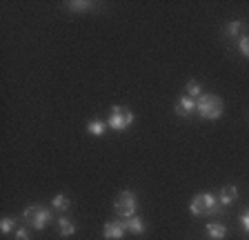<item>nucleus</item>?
Segmentation results:
<instances>
[{
  "mask_svg": "<svg viewBox=\"0 0 249 240\" xmlns=\"http://www.w3.org/2000/svg\"><path fill=\"white\" fill-rule=\"evenodd\" d=\"M189 211L194 216H220L223 214V205L213 193H198L189 200Z\"/></svg>",
  "mask_w": 249,
  "mask_h": 240,
  "instance_id": "nucleus-1",
  "label": "nucleus"
},
{
  "mask_svg": "<svg viewBox=\"0 0 249 240\" xmlns=\"http://www.w3.org/2000/svg\"><path fill=\"white\" fill-rule=\"evenodd\" d=\"M196 111L202 120H218L223 116V100L213 94H202L196 100Z\"/></svg>",
  "mask_w": 249,
  "mask_h": 240,
  "instance_id": "nucleus-2",
  "label": "nucleus"
},
{
  "mask_svg": "<svg viewBox=\"0 0 249 240\" xmlns=\"http://www.w3.org/2000/svg\"><path fill=\"white\" fill-rule=\"evenodd\" d=\"M22 220L29 223L34 229H45L49 223H53V211L45 207H38V205H29L22 211Z\"/></svg>",
  "mask_w": 249,
  "mask_h": 240,
  "instance_id": "nucleus-3",
  "label": "nucleus"
},
{
  "mask_svg": "<svg viewBox=\"0 0 249 240\" xmlns=\"http://www.w3.org/2000/svg\"><path fill=\"white\" fill-rule=\"evenodd\" d=\"M136 209H138V200H136V193L129 191V189H124V191L118 193V198L114 203V211L120 216V218H131L136 216Z\"/></svg>",
  "mask_w": 249,
  "mask_h": 240,
  "instance_id": "nucleus-4",
  "label": "nucleus"
},
{
  "mask_svg": "<svg viewBox=\"0 0 249 240\" xmlns=\"http://www.w3.org/2000/svg\"><path fill=\"white\" fill-rule=\"evenodd\" d=\"M131 122H134V114H131L127 107H120V104L111 107V114H109V118H107L109 129L124 131L127 127H131Z\"/></svg>",
  "mask_w": 249,
  "mask_h": 240,
  "instance_id": "nucleus-5",
  "label": "nucleus"
},
{
  "mask_svg": "<svg viewBox=\"0 0 249 240\" xmlns=\"http://www.w3.org/2000/svg\"><path fill=\"white\" fill-rule=\"evenodd\" d=\"M124 224H123V220H109V223H105L103 224V238L105 240H123L124 238Z\"/></svg>",
  "mask_w": 249,
  "mask_h": 240,
  "instance_id": "nucleus-6",
  "label": "nucleus"
},
{
  "mask_svg": "<svg viewBox=\"0 0 249 240\" xmlns=\"http://www.w3.org/2000/svg\"><path fill=\"white\" fill-rule=\"evenodd\" d=\"M196 111V98H189V96H180L176 103V114L182 118H189V116Z\"/></svg>",
  "mask_w": 249,
  "mask_h": 240,
  "instance_id": "nucleus-7",
  "label": "nucleus"
},
{
  "mask_svg": "<svg viewBox=\"0 0 249 240\" xmlns=\"http://www.w3.org/2000/svg\"><path fill=\"white\" fill-rule=\"evenodd\" d=\"M123 224H124V229L131 231V234H136V236H142V234L147 231V223H145L142 218H138V216L124 218V220H123Z\"/></svg>",
  "mask_w": 249,
  "mask_h": 240,
  "instance_id": "nucleus-8",
  "label": "nucleus"
},
{
  "mask_svg": "<svg viewBox=\"0 0 249 240\" xmlns=\"http://www.w3.org/2000/svg\"><path fill=\"white\" fill-rule=\"evenodd\" d=\"M218 200H220V205H231L238 200V189L233 187V185H225L220 191H218Z\"/></svg>",
  "mask_w": 249,
  "mask_h": 240,
  "instance_id": "nucleus-9",
  "label": "nucleus"
},
{
  "mask_svg": "<svg viewBox=\"0 0 249 240\" xmlns=\"http://www.w3.org/2000/svg\"><path fill=\"white\" fill-rule=\"evenodd\" d=\"M245 29H247V27H245L243 20H231V22H227V25H225L223 36L225 38H240Z\"/></svg>",
  "mask_w": 249,
  "mask_h": 240,
  "instance_id": "nucleus-10",
  "label": "nucleus"
},
{
  "mask_svg": "<svg viewBox=\"0 0 249 240\" xmlns=\"http://www.w3.org/2000/svg\"><path fill=\"white\" fill-rule=\"evenodd\" d=\"M205 231H207V236L212 240H225V236H227V227L223 223H207Z\"/></svg>",
  "mask_w": 249,
  "mask_h": 240,
  "instance_id": "nucleus-11",
  "label": "nucleus"
},
{
  "mask_svg": "<svg viewBox=\"0 0 249 240\" xmlns=\"http://www.w3.org/2000/svg\"><path fill=\"white\" fill-rule=\"evenodd\" d=\"M56 223H58V231H60L62 238H67V236H73V234L78 231V224L73 223V220H69L67 216H62V218H58Z\"/></svg>",
  "mask_w": 249,
  "mask_h": 240,
  "instance_id": "nucleus-12",
  "label": "nucleus"
},
{
  "mask_svg": "<svg viewBox=\"0 0 249 240\" xmlns=\"http://www.w3.org/2000/svg\"><path fill=\"white\" fill-rule=\"evenodd\" d=\"M107 122L105 120H89L87 122V131L91 136H105V131H107Z\"/></svg>",
  "mask_w": 249,
  "mask_h": 240,
  "instance_id": "nucleus-13",
  "label": "nucleus"
},
{
  "mask_svg": "<svg viewBox=\"0 0 249 240\" xmlns=\"http://www.w3.org/2000/svg\"><path fill=\"white\" fill-rule=\"evenodd\" d=\"M52 207L56 209V211H67V209L71 207V200H69L65 193H58V196L52 198Z\"/></svg>",
  "mask_w": 249,
  "mask_h": 240,
  "instance_id": "nucleus-14",
  "label": "nucleus"
},
{
  "mask_svg": "<svg viewBox=\"0 0 249 240\" xmlns=\"http://www.w3.org/2000/svg\"><path fill=\"white\" fill-rule=\"evenodd\" d=\"M67 7H69V11H87V9H91L93 7V2H89V0H73V2H67Z\"/></svg>",
  "mask_w": 249,
  "mask_h": 240,
  "instance_id": "nucleus-15",
  "label": "nucleus"
},
{
  "mask_svg": "<svg viewBox=\"0 0 249 240\" xmlns=\"http://www.w3.org/2000/svg\"><path fill=\"white\" fill-rule=\"evenodd\" d=\"M187 96H189V98H200L202 96V87H200V83H196V80H189V83H187Z\"/></svg>",
  "mask_w": 249,
  "mask_h": 240,
  "instance_id": "nucleus-16",
  "label": "nucleus"
},
{
  "mask_svg": "<svg viewBox=\"0 0 249 240\" xmlns=\"http://www.w3.org/2000/svg\"><path fill=\"white\" fill-rule=\"evenodd\" d=\"M236 47H238V51L243 53L245 58H249V34H243V36L238 38V45H236Z\"/></svg>",
  "mask_w": 249,
  "mask_h": 240,
  "instance_id": "nucleus-17",
  "label": "nucleus"
},
{
  "mask_svg": "<svg viewBox=\"0 0 249 240\" xmlns=\"http://www.w3.org/2000/svg\"><path fill=\"white\" fill-rule=\"evenodd\" d=\"M14 227H16V218H2L0 220V231H2V234L14 231Z\"/></svg>",
  "mask_w": 249,
  "mask_h": 240,
  "instance_id": "nucleus-18",
  "label": "nucleus"
},
{
  "mask_svg": "<svg viewBox=\"0 0 249 240\" xmlns=\"http://www.w3.org/2000/svg\"><path fill=\"white\" fill-rule=\"evenodd\" d=\"M16 240H31L29 231H27L25 227H20V229H16Z\"/></svg>",
  "mask_w": 249,
  "mask_h": 240,
  "instance_id": "nucleus-19",
  "label": "nucleus"
},
{
  "mask_svg": "<svg viewBox=\"0 0 249 240\" xmlns=\"http://www.w3.org/2000/svg\"><path fill=\"white\" fill-rule=\"evenodd\" d=\"M240 224H243V229L249 234V209H247V211H245L243 216H240Z\"/></svg>",
  "mask_w": 249,
  "mask_h": 240,
  "instance_id": "nucleus-20",
  "label": "nucleus"
}]
</instances>
